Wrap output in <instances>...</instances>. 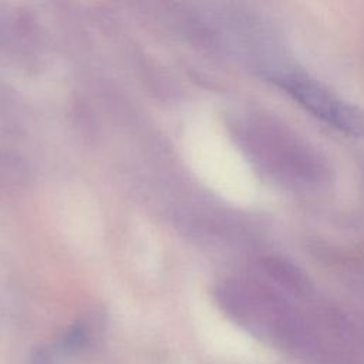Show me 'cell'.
I'll use <instances>...</instances> for the list:
<instances>
[{
    "instance_id": "6da1fadb",
    "label": "cell",
    "mask_w": 364,
    "mask_h": 364,
    "mask_svg": "<svg viewBox=\"0 0 364 364\" xmlns=\"http://www.w3.org/2000/svg\"><path fill=\"white\" fill-rule=\"evenodd\" d=\"M267 77L327 125L348 135L364 136V111L338 97L320 81L296 70H270Z\"/></svg>"
}]
</instances>
